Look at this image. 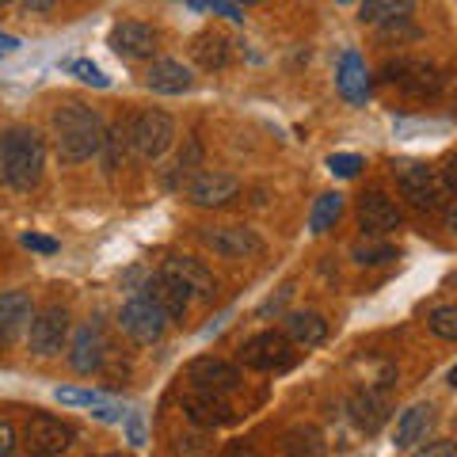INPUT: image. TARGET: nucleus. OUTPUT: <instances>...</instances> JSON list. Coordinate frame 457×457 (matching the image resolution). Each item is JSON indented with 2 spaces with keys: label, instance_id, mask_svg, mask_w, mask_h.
<instances>
[{
  "label": "nucleus",
  "instance_id": "obj_1",
  "mask_svg": "<svg viewBox=\"0 0 457 457\" xmlns=\"http://www.w3.org/2000/svg\"><path fill=\"white\" fill-rule=\"evenodd\" d=\"M104 137H107V126L99 111L84 104H65L54 111V145L65 164H84L92 156H99Z\"/></svg>",
  "mask_w": 457,
  "mask_h": 457
},
{
  "label": "nucleus",
  "instance_id": "obj_2",
  "mask_svg": "<svg viewBox=\"0 0 457 457\" xmlns=\"http://www.w3.org/2000/svg\"><path fill=\"white\" fill-rule=\"evenodd\" d=\"M46 168V141L31 126H12L0 134V179L16 191L38 187Z\"/></svg>",
  "mask_w": 457,
  "mask_h": 457
},
{
  "label": "nucleus",
  "instance_id": "obj_3",
  "mask_svg": "<svg viewBox=\"0 0 457 457\" xmlns=\"http://www.w3.org/2000/svg\"><path fill=\"white\" fill-rule=\"evenodd\" d=\"M393 179L400 195L408 198L416 210H438L442 198H446V183L438 179V171L423 161H393Z\"/></svg>",
  "mask_w": 457,
  "mask_h": 457
},
{
  "label": "nucleus",
  "instance_id": "obj_4",
  "mask_svg": "<svg viewBox=\"0 0 457 457\" xmlns=\"http://www.w3.org/2000/svg\"><path fill=\"white\" fill-rule=\"evenodd\" d=\"M171 141H176V122H171V114L164 111H141L130 119V153L137 161H161V156L171 149Z\"/></svg>",
  "mask_w": 457,
  "mask_h": 457
},
{
  "label": "nucleus",
  "instance_id": "obj_5",
  "mask_svg": "<svg viewBox=\"0 0 457 457\" xmlns=\"http://www.w3.org/2000/svg\"><path fill=\"white\" fill-rule=\"evenodd\" d=\"M381 77L404 96H435L442 88V69L427 57H393V62H385Z\"/></svg>",
  "mask_w": 457,
  "mask_h": 457
},
{
  "label": "nucleus",
  "instance_id": "obj_6",
  "mask_svg": "<svg viewBox=\"0 0 457 457\" xmlns=\"http://www.w3.org/2000/svg\"><path fill=\"white\" fill-rule=\"evenodd\" d=\"M240 362L248 370H260V374H282V370H290L297 362V351H294V343L286 339V332H260V336L245 339Z\"/></svg>",
  "mask_w": 457,
  "mask_h": 457
},
{
  "label": "nucleus",
  "instance_id": "obj_7",
  "mask_svg": "<svg viewBox=\"0 0 457 457\" xmlns=\"http://www.w3.org/2000/svg\"><path fill=\"white\" fill-rule=\"evenodd\" d=\"M77 431L65 420L50 416V411H35L23 427V450L31 457H62L69 446H73Z\"/></svg>",
  "mask_w": 457,
  "mask_h": 457
},
{
  "label": "nucleus",
  "instance_id": "obj_8",
  "mask_svg": "<svg viewBox=\"0 0 457 457\" xmlns=\"http://www.w3.org/2000/svg\"><path fill=\"white\" fill-rule=\"evenodd\" d=\"M168 312L153 302V297H145V294H137V297H130L122 309H119V328L126 336H130L134 343H156L164 332H168Z\"/></svg>",
  "mask_w": 457,
  "mask_h": 457
},
{
  "label": "nucleus",
  "instance_id": "obj_9",
  "mask_svg": "<svg viewBox=\"0 0 457 457\" xmlns=\"http://www.w3.org/2000/svg\"><path fill=\"white\" fill-rule=\"evenodd\" d=\"M183 195H187L191 206L221 210V206H228L240 195V179L228 176V171L203 168V171H195V176H187V183H183Z\"/></svg>",
  "mask_w": 457,
  "mask_h": 457
},
{
  "label": "nucleus",
  "instance_id": "obj_10",
  "mask_svg": "<svg viewBox=\"0 0 457 457\" xmlns=\"http://www.w3.org/2000/svg\"><path fill=\"white\" fill-rule=\"evenodd\" d=\"M198 237L221 260H248V255L263 252V240L248 225H206V228H198Z\"/></svg>",
  "mask_w": 457,
  "mask_h": 457
},
{
  "label": "nucleus",
  "instance_id": "obj_11",
  "mask_svg": "<svg viewBox=\"0 0 457 457\" xmlns=\"http://www.w3.org/2000/svg\"><path fill=\"white\" fill-rule=\"evenodd\" d=\"M69 339V309L65 305H46V309H35L31 328H27V343L38 359H50L65 347Z\"/></svg>",
  "mask_w": 457,
  "mask_h": 457
},
{
  "label": "nucleus",
  "instance_id": "obj_12",
  "mask_svg": "<svg viewBox=\"0 0 457 457\" xmlns=\"http://www.w3.org/2000/svg\"><path fill=\"white\" fill-rule=\"evenodd\" d=\"M141 294L153 297V302L168 312V320H183V317H187V309H191V302H195L191 286L183 282V278H176L171 270H164V267L156 270V275H149V278H145V286H141Z\"/></svg>",
  "mask_w": 457,
  "mask_h": 457
},
{
  "label": "nucleus",
  "instance_id": "obj_13",
  "mask_svg": "<svg viewBox=\"0 0 457 457\" xmlns=\"http://www.w3.org/2000/svg\"><path fill=\"white\" fill-rule=\"evenodd\" d=\"M183 378H187V389H203V393H218V396H228L240 389V370L228 366L221 359H210V354H203V359L187 362V370H183Z\"/></svg>",
  "mask_w": 457,
  "mask_h": 457
},
{
  "label": "nucleus",
  "instance_id": "obj_14",
  "mask_svg": "<svg viewBox=\"0 0 457 457\" xmlns=\"http://www.w3.org/2000/svg\"><path fill=\"white\" fill-rule=\"evenodd\" d=\"M111 50L126 57V62H149V57L161 50V35H156L149 23L122 20L111 27Z\"/></svg>",
  "mask_w": 457,
  "mask_h": 457
},
{
  "label": "nucleus",
  "instance_id": "obj_15",
  "mask_svg": "<svg viewBox=\"0 0 457 457\" xmlns=\"http://www.w3.org/2000/svg\"><path fill=\"white\" fill-rule=\"evenodd\" d=\"M354 213H359V225L366 237H389L400 228V206L385 191H366Z\"/></svg>",
  "mask_w": 457,
  "mask_h": 457
},
{
  "label": "nucleus",
  "instance_id": "obj_16",
  "mask_svg": "<svg viewBox=\"0 0 457 457\" xmlns=\"http://www.w3.org/2000/svg\"><path fill=\"white\" fill-rule=\"evenodd\" d=\"M183 416H187L195 427H225L233 423V404L228 396H218V393H203V389H187L183 393Z\"/></svg>",
  "mask_w": 457,
  "mask_h": 457
},
{
  "label": "nucleus",
  "instance_id": "obj_17",
  "mask_svg": "<svg viewBox=\"0 0 457 457\" xmlns=\"http://www.w3.org/2000/svg\"><path fill=\"white\" fill-rule=\"evenodd\" d=\"M31 317H35V302L27 290L0 294V347H12L31 328Z\"/></svg>",
  "mask_w": 457,
  "mask_h": 457
},
{
  "label": "nucleus",
  "instance_id": "obj_18",
  "mask_svg": "<svg viewBox=\"0 0 457 457\" xmlns=\"http://www.w3.org/2000/svg\"><path fill=\"white\" fill-rule=\"evenodd\" d=\"M195 84V73L176 57H153V65L145 69V88L156 96H183Z\"/></svg>",
  "mask_w": 457,
  "mask_h": 457
},
{
  "label": "nucleus",
  "instance_id": "obj_19",
  "mask_svg": "<svg viewBox=\"0 0 457 457\" xmlns=\"http://www.w3.org/2000/svg\"><path fill=\"white\" fill-rule=\"evenodd\" d=\"M347 411H351V420H354L359 431L378 435L385 427V420H389V396H385L381 389H370L366 385V389H359L347 400Z\"/></svg>",
  "mask_w": 457,
  "mask_h": 457
},
{
  "label": "nucleus",
  "instance_id": "obj_20",
  "mask_svg": "<svg viewBox=\"0 0 457 457\" xmlns=\"http://www.w3.org/2000/svg\"><path fill=\"white\" fill-rule=\"evenodd\" d=\"M107 359V339L99 332V324H84L73 336V351H69V362H73L77 374H96Z\"/></svg>",
  "mask_w": 457,
  "mask_h": 457
},
{
  "label": "nucleus",
  "instance_id": "obj_21",
  "mask_svg": "<svg viewBox=\"0 0 457 457\" xmlns=\"http://www.w3.org/2000/svg\"><path fill=\"white\" fill-rule=\"evenodd\" d=\"M336 88L347 104H366L370 96V69L359 57V50H343L339 69H336Z\"/></svg>",
  "mask_w": 457,
  "mask_h": 457
},
{
  "label": "nucleus",
  "instance_id": "obj_22",
  "mask_svg": "<svg viewBox=\"0 0 457 457\" xmlns=\"http://www.w3.org/2000/svg\"><path fill=\"white\" fill-rule=\"evenodd\" d=\"M435 427V408L431 404H411L408 411H400L396 431H393V446L396 450H411L427 442V431Z\"/></svg>",
  "mask_w": 457,
  "mask_h": 457
},
{
  "label": "nucleus",
  "instance_id": "obj_23",
  "mask_svg": "<svg viewBox=\"0 0 457 457\" xmlns=\"http://www.w3.org/2000/svg\"><path fill=\"white\" fill-rule=\"evenodd\" d=\"M282 332L294 347H320V343L328 339V320L320 317V312H286Z\"/></svg>",
  "mask_w": 457,
  "mask_h": 457
},
{
  "label": "nucleus",
  "instance_id": "obj_24",
  "mask_svg": "<svg viewBox=\"0 0 457 457\" xmlns=\"http://www.w3.org/2000/svg\"><path fill=\"white\" fill-rule=\"evenodd\" d=\"M164 270H171L176 278L187 282L195 297H213V290H218L213 275H210V270L198 263V260H191V255H168V260H164Z\"/></svg>",
  "mask_w": 457,
  "mask_h": 457
},
{
  "label": "nucleus",
  "instance_id": "obj_25",
  "mask_svg": "<svg viewBox=\"0 0 457 457\" xmlns=\"http://www.w3.org/2000/svg\"><path fill=\"white\" fill-rule=\"evenodd\" d=\"M411 8H416V0H359V20L389 27V23H404Z\"/></svg>",
  "mask_w": 457,
  "mask_h": 457
},
{
  "label": "nucleus",
  "instance_id": "obj_26",
  "mask_svg": "<svg viewBox=\"0 0 457 457\" xmlns=\"http://www.w3.org/2000/svg\"><path fill=\"white\" fill-rule=\"evenodd\" d=\"M191 54H195V62L203 65L206 73H213V69H225L228 65V38L221 31H203V35H195Z\"/></svg>",
  "mask_w": 457,
  "mask_h": 457
},
{
  "label": "nucleus",
  "instance_id": "obj_27",
  "mask_svg": "<svg viewBox=\"0 0 457 457\" xmlns=\"http://www.w3.org/2000/svg\"><path fill=\"white\" fill-rule=\"evenodd\" d=\"M339 218H343V195L339 191H328L309 210V233H317V237L328 233V228H332Z\"/></svg>",
  "mask_w": 457,
  "mask_h": 457
},
{
  "label": "nucleus",
  "instance_id": "obj_28",
  "mask_svg": "<svg viewBox=\"0 0 457 457\" xmlns=\"http://www.w3.org/2000/svg\"><path fill=\"white\" fill-rule=\"evenodd\" d=\"M351 260L359 267H378V263H389L396 260V248L385 245V240H374V237H362L351 245Z\"/></svg>",
  "mask_w": 457,
  "mask_h": 457
},
{
  "label": "nucleus",
  "instance_id": "obj_29",
  "mask_svg": "<svg viewBox=\"0 0 457 457\" xmlns=\"http://www.w3.org/2000/svg\"><path fill=\"white\" fill-rule=\"evenodd\" d=\"M104 164H107V171H114L122 164V156L130 153V122H114L111 130H107V137H104Z\"/></svg>",
  "mask_w": 457,
  "mask_h": 457
},
{
  "label": "nucleus",
  "instance_id": "obj_30",
  "mask_svg": "<svg viewBox=\"0 0 457 457\" xmlns=\"http://www.w3.org/2000/svg\"><path fill=\"white\" fill-rule=\"evenodd\" d=\"M286 453L290 457H320L324 442H320V435L312 431V427H294V431L286 435Z\"/></svg>",
  "mask_w": 457,
  "mask_h": 457
},
{
  "label": "nucleus",
  "instance_id": "obj_31",
  "mask_svg": "<svg viewBox=\"0 0 457 457\" xmlns=\"http://www.w3.org/2000/svg\"><path fill=\"white\" fill-rule=\"evenodd\" d=\"M427 328H431L438 339H457V305H438V309H431V317H427Z\"/></svg>",
  "mask_w": 457,
  "mask_h": 457
},
{
  "label": "nucleus",
  "instance_id": "obj_32",
  "mask_svg": "<svg viewBox=\"0 0 457 457\" xmlns=\"http://www.w3.org/2000/svg\"><path fill=\"white\" fill-rule=\"evenodd\" d=\"M57 404H73V408H104L107 404V396L104 393H96V389H57Z\"/></svg>",
  "mask_w": 457,
  "mask_h": 457
},
{
  "label": "nucleus",
  "instance_id": "obj_33",
  "mask_svg": "<svg viewBox=\"0 0 457 457\" xmlns=\"http://www.w3.org/2000/svg\"><path fill=\"white\" fill-rule=\"evenodd\" d=\"M65 69H69V73H73L80 84H92V88H107V84H111L104 69L92 65V62H84V57H77V62H69Z\"/></svg>",
  "mask_w": 457,
  "mask_h": 457
},
{
  "label": "nucleus",
  "instance_id": "obj_34",
  "mask_svg": "<svg viewBox=\"0 0 457 457\" xmlns=\"http://www.w3.org/2000/svg\"><path fill=\"white\" fill-rule=\"evenodd\" d=\"M359 168H362L359 153H332V156H328V171L339 176V179H354V176H359Z\"/></svg>",
  "mask_w": 457,
  "mask_h": 457
},
{
  "label": "nucleus",
  "instance_id": "obj_35",
  "mask_svg": "<svg viewBox=\"0 0 457 457\" xmlns=\"http://www.w3.org/2000/svg\"><path fill=\"white\" fill-rule=\"evenodd\" d=\"M411 457H457V446H453V442H446V438H435V442H423V446Z\"/></svg>",
  "mask_w": 457,
  "mask_h": 457
},
{
  "label": "nucleus",
  "instance_id": "obj_36",
  "mask_svg": "<svg viewBox=\"0 0 457 457\" xmlns=\"http://www.w3.org/2000/svg\"><path fill=\"white\" fill-rule=\"evenodd\" d=\"M20 446V438H16V427H12L8 420H0V457H12Z\"/></svg>",
  "mask_w": 457,
  "mask_h": 457
},
{
  "label": "nucleus",
  "instance_id": "obj_37",
  "mask_svg": "<svg viewBox=\"0 0 457 457\" xmlns=\"http://www.w3.org/2000/svg\"><path fill=\"white\" fill-rule=\"evenodd\" d=\"M206 12H218V16H225L228 23H245V12H240L233 0H210V8Z\"/></svg>",
  "mask_w": 457,
  "mask_h": 457
},
{
  "label": "nucleus",
  "instance_id": "obj_38",
  "mask_svg": "<svg viewBox=\"0 0 457 457\" xmlns=\"http://www.w3.org/2000/svg\"><path fill=\"white\" fill-rule=\"evenodd\" d=\"M23 248L42 252V255H54V252H57V240H50V237H38V233H27V237H23Z\"/></svg>",
  "mask_w": 457,
  "mask_h": 457
},
{
  "label": "nucleus",
  "instance_id": "obj_39",
  "mask_svg": "<svg viewBox=\"0 0 457 457\" xmlns=\"http://www.w3.org/2000/svg\"><path fill=\"white\" fill-rule=\"evenodd\" d=\"M126 438H130V446H141V442H145V423H141L137 411L126 416Z\"/></svg>",
  "mask_w": 457,
  "mask_h": 457
},
{
  "label": "nucleus",
  "instance_id": "obj_40",
  "mask_svg": "<svg viewBox=\"0 0 457 457\" xmlns=\"http://www.w3.org/2000/svg\"><path fill=\"white\" fill-rule=\"evenodd\" d=\"M438 179H442V183H446V191H450V195L457 191V153L450 156V161H446V164H442V171H438Z\"/></svg>",
  "mask_w": 457,
  "mask_h": 457
},
{
  "label": "nucleus",
  "instance_id": "obj_41",
  "mask_svg": "<svg viewBox=\"0 0 457 457\" xmlns=\"http://www.w3.org/2000/svg\"><path fill=\"white\" fill-rule=\"evenodd\" d=\"M221 457H260V450H255L252 442H228Z\"/></svg>",
  "mask_w": 457,
  "mask_h": 457
},
{
  "label": "nucleus",
  "instance_id": "obj_42",
  "mask_svg": "<svg viewBox=\"0 0 457 457\" xmlns=\"http://www.w3.org/2000/svg\"><path fill=\"white\" fill-rule=\"evenodd\" d=\"M12 50H20V38H16V35H4V31H0V54H12Z\"/></svg>",
  "mask_w": 457,
  "mask_h": 457
},
{
  "label": "nucleus",
  "instance_id": "obj_43",
  "mask_svg": "<svg viewBox=\"0 0 457 457\" xmlns=\"http://www.w3.org/2000/svg\"><path fill=\"white\" fill-rule=\"evenodd\" d=\"M23 8H27V12H50L54 0H23Z\"/></svg>",
  "mask_w": 457,
  "mask_h": 457
},
{
  "label": "nucleus",
  "instance_id": "obj_44",
  "mask_svg": "<svg viewBox=\"0 0 457 457\" xmlns=\"http://www.w3.org/2000/svg\"><path fill=\"white\" fill-rule=\"evenodd\" d=\"M446 228H450V233L457 237V198H453V203L446 206Z\"/></svg>",
  "mask_w": 457,
  "mask_h": 457
},
{
  "label": "nucleus",
  "instance_id": "obj_45",
  "mask_svg": "<svg viewBox=\"0 0 457 457\" xmlns=\"http://www.w3.org/2000/svg\"><path fill=\"white\" fill-rule=\"evenodd\" d=\"M237 8H252V4H263V0H233Z\"/></svg>",
  "mask_w": 457,
  "mask_h": 457
},
{
  "label": "nucleus",
  "instance_id": "obj_46",
  "mask_svg": "<svg viewBox=\"0 0 457 457\" xmlns=\"http://www.w3.org/2000/svg\"><path fill=\"white\" fill-rule=\"evenodd\" d=\"M191 8H210V0H187Z\"/></svg>",
  "mask_w": 457,
  "mask_h": 457
},
{
  "label": "nucleus",
  "instance_id": "obj_47",
  "mask_svg": "<svg viewBox=\"0 0 457 457\" xmlns=\"http://www.w3.org/2000/svg\"><path fill=\"white\" fill-rule=\"evenodd\" d=\"M450 385H453V389H457V366L450 370Z\"/></svg>",
  "mask_w": 457,
  "mask_h": 457
},
{
  "label": "nucleus",
  "instance_id": "obj_48",
  "mask_svg": "<svg viewBox=\"0 0 457 457\" xmlns=\"http://www.w3.org/2000/svg\"><path fill=\"white\" fill-rule=\"evenodd\" d=\"M8 4H12V0H0V8H8Z\"/></svg>",
  "mask_w": 457,
  "mask_h": 457
}]
</instances>
